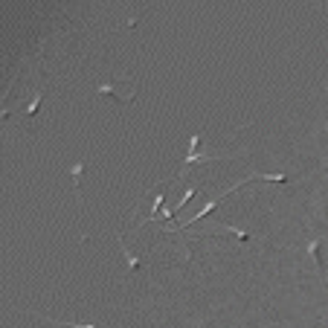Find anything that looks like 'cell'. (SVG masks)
<instances>
[{
  "mask_svg": "<svg viewBox=\"0 0 328 328\" xmlns=\"http://www.w3.org/2000/svg\"><path fill=\"white\" fill-rule=\"evenodd\" d=\"M96 93L99 96H108V99H116L119 105H128L137 96V90H125L122 84H96Z\"/></svg>",
  "mask_w": 328,
  "mask_h": 328,
  "instance_id": "6da1fadb",
  "label": "cell"
},
{
  "mask_svg": "<svg viewBox=\"0 0 328 328\" xmlns=\"http://www.w3.org/2000/svg\"><path fill=\"white\" fill-rule=\"evenodd\" d=\"M308 256H311V262H314V270H317V276L323 279V259H320V238H311V241H308Z\"/></svg>",
  "mask_w": 328,
  "mask_h": 328,
  "instance_id": "7a4b0ae2",
  "label": "cell"
},
{
  "mask_svg": "<svg viewBox=\"0 0 328 328\" xmlns=\"http://www.w3.org/2000/svg\"><path fill=\"white\" fill-rule=\"evenodd\" d=\"M122 253H125V259H128V273H137V270L142 267V259H137V256H134L131 250L125 247V241H122Z\"/></svg>",
  "mask_w": 328,
  "mask_h": 328,
  "instance_id": "3957f363",
  "label": "cell"
},
{
  "mask_svg": "<svg viewBox=\"0 0 328 328\" xmlns=\"http://www.w3.org/2000/svg\"><path fill=\"white\" fill-rule=\"evenodd\" d=\"M41 96H44V93L38 90V93H35V99L29 102V105H27V108H24V113H27V116H35V113H38V105H41Z\"/></svg>",
  "mask_w": 328,
  "mask_h": 328,
  "instance_id": "277c9868",
  "label": "cell"
},
{
  "mask_svg": "<svg viewBox=\"0 0 328 328\" xmlns=\"http://www.w3.org/2000/svg\"><path fill=\"white\" fill-rule=\"evenodd\" d=\"M50 323H55V326H61V328H102L99 323H90V326H73V323H58V320H53V317H47Z\"/></svg>",
  "mask_w": 328,
  "mask_h": 328,
  "instance_id": "5b68a950",
  "label": "cell"
},
{
  "mask_svg": "<svg viewBox=\"0 0 328 328\" xmlns=\"http://www.w3.org/2000/svg\"><path fill=\"white\" fill-rule=\"evenodd\" d=\"M195 195H197V189H186V195L180 197V203H177V209H183V206L189 203V197H195Z\"/></svg>",
  "mask_w": 328,
  "mask_h": 328,
  "instance_id": "8992f818",
  "label": "cell"
},
{
  "mask_svg": "<svg viewBox=\"0 0 328 328\" xmlns=\"http://www.w3.org/2000/svg\"><path fill=\"white\" fill-rule=\"evenodd\" d=\"M273 328H276V326H273Z\"/></svg>",
  "mask_w": 328,
  "mask_h": 328,
  "instance_id": "52a82bcc",
  "label": "cell"
}]
</instances>
